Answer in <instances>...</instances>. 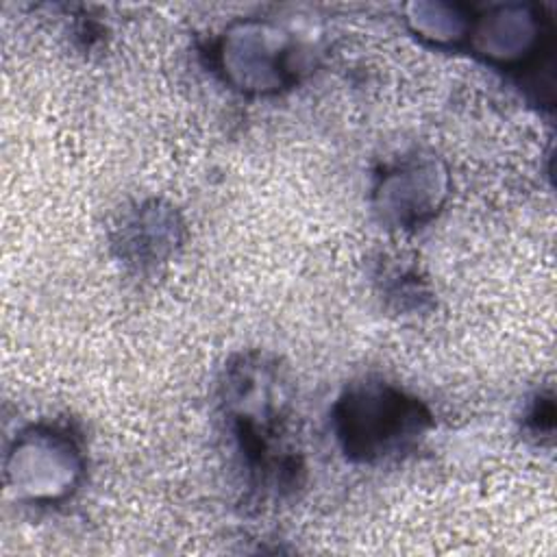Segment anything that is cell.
<instances>
[{"label": "cell", "instance_id": "1", "mask_svg": "<svg viewBox=\"0 0 557 557\" xmlns=\"http://www.w3.org/2000/svg\"><path fill=\"white\" fill-rule=\"evenodd\" d=\"M337 422L346 453L372 461L394 455L422 433L426 413L418 400L387 385H366L342 398Z\"/></svg>", "mask_w": 557, "mask_h": 557}]
</instances>
